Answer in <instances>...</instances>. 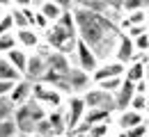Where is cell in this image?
Listing matches in <instances>:
<instances>
[{
  "label": "cell",
  "mask_w": 149,
  "mask_h": 137,
  "mask_svg": "<svg viewBox=\"0 0 149 137\" xmlns=\"http://www.w3.org/2000/svg\"><path fill=\"white\" fill-rule=\"evenodd\" d=\"M135 57H138V53H135V43H133V39H131L126 32H122L119 39H117V48H115V57H112V59H117V62H122V64L129 66Z\"/></svg>",
  "instance_id": "10"
},
{
  "label": "cell",
  "mask_w": 149,
  "mask_h": 137,
  "mask_svg": "<svg viewBox=\"0 0 149 137\" xmlns=\"http://www.w3.org/2000/svg\"><path fill=\"white\" fill-rule=\"evenodd\" d=\"M19 137H25V135H19Z\"/></svg>",
  "instance_id": "31"
},
{
  "label": "cell",
  "mask_w": 149,
  "mask_h": 137,
  "mask_svg": "<svg viewBox=\"0 0 149 137\" xmlns=\"http://www.w3.org/2000/svg\"><path fill=\"white\" fill-rule=\"evenodd\" d=\"M0 137H19V128H16L14 117L0 121Z\"/></svg>",
  "instance_id": "20"
},
{
  "label": "cell",
  "mask_w": 149,
  "mask_h": 137,
  "mask_svg": "<svg viewBox=\"0 0 149 137\" xmlns=\"http://www.w3.org/2000/svg\"><path fill=\"white\" fill-rule=\"evenodd\" d=\"M71 12H74L78 39L96 55V59L103 64L110 57H115L117 39L122 34L119 25L103 14H94L90 9H85L80 2H71Z\"/></svg>",
  "instance_id": "1"
},
{
  "label": "cell",
  "mask_w": 149,
  "mask_h": 137,
  "mask_svg": "<svg viewBox=\"0 0 149 137\" xmlns=\"http://www.w3.org/2000/svg\"><path fill=\"white\" fill-rule=\"evenodd\" d=\"M14 87H16V82H2L0 80V98H9V94L14 92Z\"/></svg>",
  "instance_id": "28"
},
{
  "label": "cell",
  "mask_w": 149,
  "mask_h": 137,
  "mask_svg": "<svg viewBox=\"0 0 149 137\" xmlns=\"http://www.w3.org/2000/svg\"><path fill=\"white\" fill-rule=\"evenodd\" d=\"M147 25H149V7H147Z\"/></svg>",
  "instance_id": "30"
},
{
  "label": "cell",
  "mask_w": 149,
  "mask_h": 137,
  "mask_svg": "<svg viewBox=\"0 0 149 137\" xmlns=\"http://www.w3.org/2000/svg\"><path fill=\"white\" fill-rule=\"evenodd\" d=\"M124 32L135 41V39H140L142 34H149V28H147V25H135V28H129V30H124Z\"/></svg>",
  "instance_id": "26"
},
{
  "label": "cell",
  "mask_w": 149,
  "mask_h": 137,
  "mask_svg": "<svg viewBox=\"0 0 149 137\" xmlns=\"http://www.w3.org/2000/svg\"><path fill=\"white\" fill-rule=\"evenodd\" d=\"M117 123H119V128H122V130L131 133L133 128L145 126V114L133 112V110H124V112H117Z\"/></svg>",
  "instance_id": "15"
},
{
  "label": "cell",
  "mask_w": 149,
  "mask_h": 137,
  "mask_svg": "<svg viewBox=\"0 0 149 137\" xmlns=\"http://www.w3.org/2000/svg\"><path fill=\"white\" fill-rule=\"evenodd\" d=\"M44 41L48 43V48L53 53L60 55H74L76 46H78V32H76V21H74V12H71V2L67 14L62 16L60 23L51 25V30L44 34Z\"/></svg>",
  "instance_id": "2"
},
{
  "label": "cell",
  "mask_w": 149,
  "mask_h": 137,
  "mask_svg": "<svg viewBox=\"0 0 149 137\" xmlns=\"http://www.w3.org/2000/svg\"><path fill=\"white\" fill-rule=\"evenodd\" d=\"M32 101L41 105L48 114L51 112H60V107H62V103H64V96L53 89L51 85H46V82H37L35 85V92H32Z\"/></svg>",
  "instance_id": "3"
},
{
  "label": "cell",
  "mask_w": 149,
  "mask_h": 137,
  "mask_svg": "<svg viewBox=\"0 0 149 137\" xmlns=\"http://www.w3.org/2000/svg\"><path fill=\"white\" fill-rule=\"evenodd\" d=\"M14 105H12V101L9 98H0V121L2 119H9V117H14Z\"/></svg>",
  "instance_id": "25"
},
{
  "label": "cell",
  "mask_w": 149,
  "mask_h": 137,
  "mask_svg": "<svg viewBox=\"0 0 149 137\" xmlns=\"http://www.w3.org/2000/svg\"><path fill=\"white\" fill-rule=\"evenodd\" d=\"M5 57H7V62L19 71L21 76L25 73V66H28V57H30V53H25L23 48H14V50H12V53H7Z\"/></svg>",
  "instance_id": "17"
},
{
  "label": "cell",
  "mask_w": 149,
  "mask_h": 137,
  "mask_svg": "<svg viewBox=\"0 0 149 137\" xmlns=\"http://www.w3.org/2000/svg\"><path fill=\"white\" fill-rule=\"evenodd\" d=\"M135 96V85L124 80V85L119 87V92L115 94V112H124L131 107V101Z\"/></svg>",
  "instance_id": "13"
},
{
  "label": "cell",
  "mask_w": 149,
  "mask_h": 137,
  "mask_svg": "<svg viewBox=\"0 0 149 137\" xmlns=\"http://www.w3.org/2000/svg\"><path fill=\"white\" fill-rule=\"evenodd\" d=\"M46 73H48L46 57H41L39 53H30V57H28V66H25V73H23V80L37 85V82H44Z\"/></svg>",
  "instance_id": "6"
},
{
  "label": "cell",
  "mask_w": 149,
  "mask_h": 137,
  "mask_svg": "<svg viewBox=\"0 0 149 137\" xmlns=\"http://www.w3.org/2000/svg\"><path fill=\"white\" fill-rule=\"evenodd\" d=\"M145 76H147V62L138 55V57L126 66V76H124V80H129V82H133V85H138V82L145 80Z\"/></svg>",
  "instance_id": "16"
},
{
  "label": "cell",
  "mask_w": 149,
  "mask_h": 137,
  "mask_svg": "<svg viewBox=\"0 0 149 137\" xmlns=\"http://www.w3.org/2000/svg\"><path fill=\"white\" fill-rule=\"evenodd\" d=\"M126 137H149V128L147 126H138L131 133H126Z\"/></svg>",
  "instance_id": "29"
},
{
  "label": "cell",
  "mask_w": 149,
  "mask_h": 137,
  "mask_svg": "<svg viewBox=\"0 0 149 137\" xmlns=\"http://www.w3.org/2000/svg\"><path fill=\"white\" fill-rule=\"evenodd\" d=\"M16 41H19V48H23L25 53H37V48L41 46V34L32 28L16 30Z\"/></svg>",
  "instance_id": "12"
},
{
  "label": "cell",
  "mask_w": 149,
  "mask_h": 137,
  "mask_svg": "<svg viewBox=\"0 0 149 137\" xmlns=\"http://www.w3.org/2000/svg\"><path fill=\"white\" fill-rule=\"evenodd\" d=\"M69 87H71L74 96H83L85 92H90V89L94 87V85H92V76L74 66L71 73H69Z\"/></svg>",
  "instance_id": "11"
},
{
  "label": "cell",
  "mask_w": 149,
  "mask_h": 137,
  "mask_svg": "<svg viewBox=\"0 0 149 137\" xmlns=\"http://www.w3.org/2000/svg\"><path fill=\"white\" fill-rule=\"evenodd\" d=\"M35 9H37L39 14H44L46 21L51 23V25H55L62 21V16L67 14V9H69V2H55V0H44V2H35Z\"/></svg>",
  "instance_id": "7"
},
{
  "label": "cell",
  "mask_w": 149,
  "mask_h": 137,
  "mask_svg": "<svg viewBox=\"0 0 149 137\" xmlns=\"http://www.w3.org/2000/svg\"><path fill=\"white\" fill-rule=\"evenodd\" d=\"M14 48H19V41H16V32H12V34H5V37H0V57H5L7 53H12Z\"/></svg>",
  "instance_id": "19"
},
{
  "label": "cell",
  "mask_w": 149,
  "mask_h": 137,
  "mask_svg": "<svg viewBox=\"0 0 149 137\" xmlns=\"http://www.w3.org/2000/svg\"><path fill=\"white\" fill-rule=\"evenodd\" d=\"M83 101L87 105V110H101V112H115V96L112 94H106L103 89L99 87H92L90 92L83 94Z\"/></svg>",
  "instance_id": "4"
},
{
  "label": "cell",
  "mask_w": 149,
  "mask_h": 137,
  "mask_svg": "<svg viewBox=\"0 0 149 137\" xmlns=\"http://www.w3.org/2000/svg\"><path fill=\"white\" fill-rule=\"evenodd\" d=\"M133 43H135V53H138V55L147 53V50H149V34H142L140 39H135Z\"/></svg>",
  "instance_id": "27"
},
{
  "label": "cell",
  "mask_w": 149,
  "mask_h": 137,
  "mask_svg": "<svg viewBox=\"0 0 149 137\" xmlns=\"http://www.w3.org/2000/svg\"><path fill=\"white\" fill-rule=\"evenodd\" d=\"M110 117V112H101V110H87V114L83 119V123H87V126H94L96 121H103V119Z\"/></svg>",
  "instance_id": "24"
},
{
  "label": "cell",
  "mask_w": 149,
  "mask_h": 137,
  "mask_svg": "<svg viewBox=\"0 0 149 137\" xmlns=\"http://www.w3.org/2000/svg\"><path fill=\"white\" fill-rule=\"evenodd\" d=\"M74 55H76V69H80V71H85V73H90V76H92L94 71L99 69V64H101V62L96 59V55H94L80 39H78V46H76Z\"/></svg>",
  "instance_id": "9"
},
{
  "label": "cell",
  "mask_w": 149,
  "mask_h": 137,
  "mask_svg": "<svg viewBox=\"0 0 149 137\" xmlns=\"http://www.w3.org/2000/svg\"><path fill=\"white\" fill-rule=\"evenodd\" d=\"M122 85H124V78H110V80H103V82L94 85V87H99V89H103L106 94H112V96H115Z\"/></svg>",
  "instance_id": "21"
},
{
  "label": "cell",
  "mask_w": 149,
  "mask_h": 137,
  "mask_svg": "<svg viewBox=\"0 0 149 137\" xmlns=\"http://www.w3.org/2000/svg\"><path fill=\"white\" fill-rule=\"evenodd\" d=\"M12 32H16L14 21H12V14H9V12H5V14H0V37L12 34Z\"/></svg>",
  "instance_id": "23"
},
{
  "label": "cell",
  "mask_w": 149,
  "mask_h": 137,
  "mask_svg": "<svg viewBox=\"0 0 149 137\" xmlns=\"http://www.w3.org/2000/svg\"><path fill=\"white\" fill-rule=\"evenodd\" d=\"M64 107H67V128L71 130V128H76V126L85 119V114H87V105H85L83 96H69Z\"/></svg>",
  "instance_id": "8"
},
{
  "label": "cell",
  "mask_w": 149,
  "mask_h": 137,
  "mask_svg": "<svg viewBox=\"0 0 149 137\" xmlns=\"http://www.w3.org/2000/svg\"><path fill=\"white\" fill-rule=\"evenodd\" d=\"M0 80L2 82H21L23 76L7 62V57H0Z\"/></svg>",
  "instance_id": "18"
},
{
  "label": "cell",
  "mask_w": 149,
  "mask_h": 137,
  "mask_svg": "<svg viewBox=\"0 0 149 137\" xmlns=\"http://www.w3.org/2000/svg\"><path fill=\"white\" fill-rule=\"evenodd\" d=\"M147 105H149V96H147V94H135L133 101H131V107H129V110L145 114V112H147Z\"/></svg>",
  "instance_id": "22"
},
{
  "label": "cell",
  "mask_w": 149,
  "mask_h": 137,
  "mask_svg": "<svg viewBox=\"0 0 149 137\" xmlns=\"http://www.w3.org/2000/svg\"><path fill=\"white\" fill-rule=\"evenodd\" d=\"M32 92H35V85H32V82H28V80H21V82H16L14 92L9 94V101H12V105H14V107H19V105H25L28 101H32Z\"/></svg>",
  "instance_id": "14"
},
{
  "label": "cell",
  "mask_w": 149,
  "mask_h": 137,
  "mask_svg": "<svg viewBox=\"0 0 149 137\" xmlns=\"http://www.w3.org/2000/svg\"><path fill=\"white\" fill-rule=\"evenodd\" d=\"M124 76H126V64H122L117 59H108V62L99 64V69L92 73V85H99L110 78H124Z\"/></svg>",
  "instance_id": "5"
}]
</instances>
